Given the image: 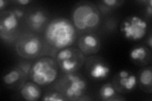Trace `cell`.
Segmentation results:
<instances>
[{
	"label": "cell",
	"mask_w": 152,
	"mask_h": 101,
	"mask_svg": "<svg viewBox=\"0 0 152 101\" xmlns=\"http://www.w3.org/2000/svg\"><path fill=\"white\" fill-rule=\"evenodd\" d=\"M101 14L93 3L82 1L75 4L72 12V22L78 31L92 32L99 27Z\"/></svg>",
	"instance_id": "obj_2"
},
{
	"label": "cell",
	"mask_w": 152,
	"mask_h": 101,
	"mask_svg": "<svg viewBox=\"0 0 152 101\" xmlns=\"http://www.w3.org/2000/svg\"><path fill=\"white\" fill-rule=\"evenodd\" d=\"M26 23L31 32L39 33L45 31L50 22L49 17L45 10L36 9L28 12L26 16Z\"/></svg>",
	"instance_id": "obj_11"
},
{
	"label": "cell",
	"mask_w": 152,
	"mask_h": 101,
	"mask_svg": "<svg viewBox=\"0 0 152 101\" xmlns=\"http://www.w3.org/2000/svg\"><path fill=\"white\" fill-rule=\"evenodd\" d=\"M47 44L57 51L70 47L77 37L74 24L65 18H56L50 21L44 31Z\"/></svg>",
	"instance_id": "obj_1"
},
{
	"label": "cell",
	"mask_w": 152,
	"mask_h": 101,
	"mask_svg": "<svg viewBox=\"0 0 152 101\" xmlns=\"http://www.w3.org/2000/svg\"><path fill=\"white\" fill-rule=\"evenodd\" d=\"M112 83L118 94H129L136 87L137 76L130 71L121 70L114 76Z\"/></svg>",
	"instance_id": "obj_10"
},
{
	"label": "cell",
	"mask_w": 152,
	"mask_h": 101,
	"mask_svg": "<svg viewBox=\"0 0 152 101\" xmlns=\"http://www.w3.org/2000/svg\"><path fill=\"white\" fill-rule=\"evenodd\" d=\"M124 3V1L120 0H103L99 2V9L102 11H110L121 7Z\"/></svg>",
	"instance_id": "obj_18"
},
{
	"label": "cell",
	"mask_w": 152,
	"mask_h": 101,
	"mask_svg": "<svg viewBox=\"0 0 152 101\" xmlns=\"http://www.w3.org/2000/svg\"><path fill=\"white\" fill-rule=\"evenodd\" d=\"M53 89L59 92L66 100H83L88 83L84 76L78 72L66 73L56 80Z\"/></svg>",
	"instance_id": "obj_3"
},
{
	"label": "cell",
	"mask_w": 152,
	"mask_h": 101,
	"mask_svg": "<svg viewBox=\"0 0 152 101\" xmlns=\"http://www.w3.org/2000/svg\"><path fill=\"white\" fill-rule=\"evenodd\" d=\"M146 3V8H145V12L146 15L148 18L151 17L152 14V1L151 0H149V1H145Z\"/></svg>",
	"instance_id": "obj_20"
},
{
	"label": "cell",
	"mask_w": 152,
	"mask_h": 101,
	"mask_svg": "<svg viewBox=\"0 0 152 101\" xmlns=\"http://www.w3.org/2000/svg\"><path fill=\"white\" fill-rule=\"evenodd\" d=\"M47 43L45 39L35 32H28L20 33L16 41L15 49L17 53L26 60L37 58L46 54L48 51Z\"/></svg>",
	"instance_id": "obj_5"
},
{
	"label": "cell",
	"mask_w": 152,
	"mask_h": 101,
	"mask_svg": "<svg viewBox=\"0 0 152 101\" xmlns=\"http://www.w3.org/2000/svg\"><path fill=\"white\" fill-rule=\"evenodd\" d=\"M53 57L59 70L64 74L78 72L86 60V56L78 47L71 46L58 51Z\"/></svg>",
	"instance_id": "obj_6"
},
{
	"label": "cell",
	"mask_w": 152,
	"mask_h": 101,
	"mask_svg": "<svg viewBox=\"0 0 152 101\" xmlns=\"http://www.w3.org/2000/svg\"><path fill=\"white\" fill-rule=\"evenodd\" d=\"M84 65L87 75L95 81L105 80L110 73V66L100 56H89L86 57Z\"/></svg>",
	"instance_id": "obj_9"
},
{
	"label": "cell",
	"mask_w": 152,
	"mask_h": 101,
	"mask_svg": "<svg viewBox=\"0 0 152 101\" xmlns=\"http://www.w3.org/2000/svg\"><path fill=\"white\" fill-rule=\"evenodd\" d=\"M59 68L53 57H41L32 64L29 78L39 86H48L58 79Z\"/></svg>",
	"instance_id": "obj_4"
},
{
	"label": "cell",
	"mask_w": 152,
	"mask_h": 101,
	"mask_svg": "<svg viewBox=\"0 0 152 101\" xmlns=\"http://www.w3.org/2000/svg\"><path fill=\"white\" fill-rule=\"evenodd\" d=\"M147 46H148L150 49L152 48V37L151 34L149 36V37L147 39Z\"/></svg>",
	"instance_id": "obj_23"
},
{
	"label": "cell",
	"mask_w": 152,
	"mask_h": 101,
	"mask_svg": "<svg viewBox=\"0 0 152 101\" xmlns=\"http://www.w3.org/2000/svg\"><path fill=\"white\" fill-rule=\"evenodd\" d=\"M151 50L147 46H136L130 51V59L136 65L145 67L151 63L152 58Z\"/></svg>",
	"instance_id": "obj_14"
},
{
	"label": "cell",
	"mask_w": 152,
	"mask_h": 101,
	"mask_svg": "<svg viewBox=\"0 0 152 101\" xmlns=\"http://www.w3.org/2000/svg\"><path fill=\"white\" fill-rule=\"evenodd\" d=\"M21 97L27 101L39 100L42 95L41 89L34 81H27L19 90Z\"/></svg>",
	"instance_id": "obj_15"
},
{
	"label": "cell",
	"mask_w": 152,
	"mask_h": 101,
	"mask_svg": "<svg viewBox=\"0 0 152 101\" xmlns=\"http://www.w3.org/2000/svg\"><path fill=\"white\" fill-rule=\"evenodd\" d=\"M14 10L1 12L0 13V36L1 39L9 42L17 41L20 34L19 30L20 20Z\"/></svg>",
	"instance_id": "obj_7"
},
{
	"label": "cell",
	"mask_w": 152,
	"mask_h": 101,
	"mask_svg": "<svg viewBox=\"0 0 152 101\" xmlns=\"http://www.w3.org/2000/svg\"><path fill=\"white\" fill-rule=\"evenodd\" d=\"M7 4V1H4V0H0V9L1 12H3V9L4 8H5Z\"/></svg>",
	"instance_id": "obj_22"
},
{
	"label": "cell",
	"mask_w": 152,
	"mask_h": 101,
	"mask_svg": "<svg viewBox=\"0 0 152 101\" xmlns=\"http://www.w3.org/2000/svg\"><path fill=\"white\" fill-rule=\"evenodd\" d=\"M147 22L139 16H130L126 18L121 24V31L125 37L131 41H140L147 32Z\"/></svg>",
	"instance_id": "obj_8"
},
{
	"label": "cell",
	"mask_w": 152,
	"mask_h": 101,
	"mask_svg": "<svg viewBox=\"0 0 152 101\" xmlns=\"http://www.w3.org/2000/svg\"><path fill=\"white\" fill-rule=\"evenodd\" d=\"M45 101H64L65 97L59 92L55 89H52L47 92L42 98Z\"/></svg>",
	"instance_id": "obj_19"
},
{
	"label": "cell",
	"mask_w": 152,
	"mask_h": 101,
	"mask_svg": "<svg viewBox=\"0 0 152 101\" xmlns=\"http://www.w3.org/2000/svg\"><path fill=\"white\" fill-rule=\"evenodd\" d=\"M78 48L85 56H93L98 53L101 48V40L93 32L83 33L77 41Z\"/></svg>",
	"instance_id": "obj_12"
},
{
	"label": "cell",
	"mask_w": 152,
	"mask_h": 101,
	"mask_svg": "<svg viewBox=\"0 0 152 101\" xmlns=\"http://www.w3.org/2000/svg\"><path fill=\"white\" fill-rule=\"evenodd\" d=\"M137 83L143 92H152V69L151 66L143 67L140 70L137 76Z\"/></svg>",
	"instance_id": "obj_16"
},
{
	"label": "cell",
	"mask_w": 152,
	"mask_h": 101,
	"mask_svg": "<svg viewBox=\"0 0 152 101\" xmlns=\"http://www.w3.org/2000/svg\"><path fill=\"white\" fill-rule=\"evenodd\" d=\"M99 95L100 99L105 101L124 100L125 99L121 97L114 88L112 83L104 84L99 89Z\"/></svg>",
	"instance_id": "obj_17"
},
{
	"label": "cell",
	"mask_w": 152,
	"mask_h": 101,
	"mask_svg": "<svg viewBox=\"0 0 152 101\" xmlns=\"http://www.w3.org/2000/svg\"><path fill=\"white\" fill-rule=\"evenodd\" d=\"M28 77L19 66H16L7 71L3 76V82L7 88L20 90Z\"/></svg>",
	"instance_id": "obj_13"
},
{
	"label": "cell",
	"mask_w": 152,
	"mask_h": 101,
	"mask_svg": "<svg viewBox=\"0 0 152 101\" xmlns=\"http://www.w3.org/2000/svg\"><path fill=\"white\" fill-rule=\"evenodd\" d=\"M32 1H30V0H17V1H15L16 3H18V4H20V5L22 6H26L29 3H31Z\"/></svg>",
	"instance_id": "obj_21"
}]
</instances>
